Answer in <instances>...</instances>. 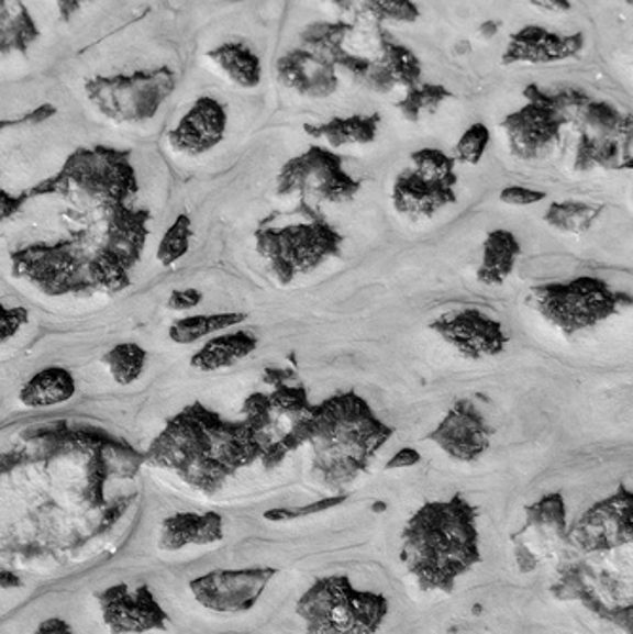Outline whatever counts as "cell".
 I'll return each mask as SVG.
<instances>
[{
    "instance_id": "cell-20",
    "label": "cell",
    "mask_w": 633,
    "mask_h": 634,
    "mask_svg": "<svg viewBox=\"0 0 633 634\" xmlns=\"http://www.w3.org/2000/svg\"><path fill=\"white\" fill-rule=\"evenodd\" d=\"M103 620L113 634H141L147 631H164L168 615L147 587L130 591L126 586L107 589L101 597Z\"/></svg>"
},
{
    "instance_id": "cell-10",
    "label": "cell",
    "mask_w": 633,
    "mask_h": 634,
    "mask_svg": "<svg viewBox=\"0 0 633 634\" xmlns=\"http://www.w3.org/2000/svg\"><path fill=\"white\" fill-rule=\"evenodd\" d=\"M174 86L176 78L169 69L137 70L134 75L92 78L86 82V93L107 119L143 122L155 119Z\"/></svg>"
},
{
    "instance_id": "cell-8",
    "label": "cell",
    "mask_w": 633,
    "mask_h": 634,
    "mask_svg": "<svg viewBox=\"0 0 633 634\" xmlns=\"http://www.w3.org/2000/svg\"><path fill=\"white\" fill-rule=\"evenodd\" d=\"M135 189L134 169L127 162V154L99 147L73 154L62 174L29 190L23 198L64 192L80 205L92 203L98 208L107 205L120 210L122 200H126Z\"/></svg>"
},
{
    "instance_id": "cell-25",
    "label": "cell",
    "mask_w": 633,
    "mask_h": 634,
    "mask_svg": "<svg viewBox=\"0 0 633 634\" xmlns=\"http://www.w3.org/2000/svg\"><path fill=\"white\" fill-rule=\"evenodd\" d=\"M223 540V516L208 513H176L163 524L160 547L166 550L184 549L185 545L218 544Z\"/></svg>"
},
{
    "instance_id": "cell-34",
    "label": "cell",
    "mask_w": 633,
    "mask_h": 634,
    "mask_svg": "<svg viewBox=\"0 0 633 634\" xmlns=\"http://www.w3.org/2000/svg\"><path fill=\"white\" fill-rule=\"evenodd\" d=\"M103 363H106L114 382L120 383V386H130L135 380H140L141 375H143L145 365H147V352L134 342L116 344L114 348L107 352Z\"/></svg>"
},
{
    "instance_id": "cell-45",
    "label": "cell",
    "mask_w": 633,
    "mask_h": 634,
    "mask_svg": "<svg viewBox=\"0 0 633 634\" xmlns=\"http://www.w3.org/2000/svg\"><path fill=\"white\" fill-rule=\"evenodd\" d=\"M531 7L552 10V12H569L570 8H573V2H569V0H533Z\"/></svg>"
},
{
    "instance_id": "cell-4",
    "label": "cell",
    "mask_w": 633,
    "mask_h": 634,
    "mask_svg": "<svg viewBox=\"0 0 633 634\" xmlns=\"http://www.w3.org/2000/svg\"><path fill=\"white\" fill-rule=\"evenodd\" d=\"M265 382L273 391H257L246 399L244 422L259 448L260 464L273 469L309 443L316 404L310 403L307 388L293 370L268 369Z\"/></svg>"
},
{
    "instance_id": "cell-42",
    "label": "cell",
    "mask_w": 633,
    "mask_h": 634,
    "mask_svg": "<svg viewBox=\"0 0 633 634\" xmlns=\"http://www.w3.org/2000/svg\"><path fill=\"white\" fill-rule=\"evenodd\" d=\"M421 460L422 456L419 451L406 446V448L398 451V453H396L395 456H392V458L387 461L385 469H387V471H392V469H406V467L417 466V464H419Z\"/></svg>"
},
{
    "instance_id": "cell-2",
    "label": "cell",
    "mask_w": 633,
    "mask_h": 634,
    "mask_svg": "<svg viewBox=\"0 0 633 634\" xmlns=\"http://www.w3.org/2000/svg\"><path fill=\"white\" fill-rule=\"evenodd\" d=\"M400 558L422 591L455 589L460 576L481 560L478 508L463 494L424 503L401 532Z\"/></svg>"
},
{
    "instance_id": "cell-17",
    "label": "cell",
    "mask_w": 633,
    "mask_h": 634,
    "mask_svg": "<svg viewBox=\"0 0 633 634\" xmlns=\"http://www.w3.org/2000/svg\"><path fill=\"white\" fill-rule=\"evenodd\" d=\"M430 331L442 336L460 356L471 362L500 356L508 344L507 333L499 321L474 308L440 315L430 323Z\"/></svg>"
},
{
    "instance_id": "cell-40",
    "label": "cell",
    "mask_w": 633,
    "mask_h": 634,
    "mask_svg": "<svg viewBox=\"0 0 633 634\" xmlns=\"http://www.w3.org/2000/svg\"><path fill=\"white\" fill-rule=\"evenodd\" d=\"M500 202L508 203V205H533V203L546 200V192L541 190L525 189V187H508V189L500 192Z\"/></svg>"
},
{
    "instance_id": "cell-41",
    "label": "cell",
    "mask_w": 633,
    "mask_h": 634,
    "mask_svg": "<svg viewBox=\"0 0 633 634\" xmlns=\"http://www.w3.org/2000/svg\"><path fill=\"white\" fill-rule=\"evenodd\" d=\"M204 299V294L200 293L195 287H187V289H176L174 293L169 294L166 307L174 312H189L192 308L200 307V302Z\"/></svg>"
},
{
    "instance_id": "cell-21",
    "label": "cell",
    "mask_w": 633,
    "mask_h": 634,
    "mask_svg": "<svg viewBox=\"0 0 633 634\" xmlns=\"http://www.w3.org/2000/svg\"><path fill=\"white\" fill-rule=\"evenodd\" d=\"M226 124L229 119L225 107L218 99H197L184 119L169 132V145L177 153L200 156L225 140Z\"/></svg>"
},
{
    "instance_id": "cell-15",
    "label": "cell",
    "mask_w": 633,
    "mask_h": 634,
    "mask_svg": "<svg viewBox=\"0 0 633 634\" xmlns=\"http://www.w3.org/2000/svg\"><path fill=\"white\" fill-rule=\"evenodd\" d=\"M552 591L557 599L580 600L593 612L614 621L632 633V604H626V586L607 571H596L585 563L565 566Z\"/></svg>"
},
{
    "instance_id": "cell-16",
    "label": "cell",
    "mask_w": 633,
    "mask_h": 634,
    "mask_svg": "<svg viewBox=\"0 0 633 634\" xmlns=\"http://www.w3.org/2000/svg\"><path fill=\"white\" fill-rule=\"evenodd\" d=\"M276 568H246V570L208 571L190 581L195 599L213 612H247L257 604L268 581L275 578Z\"/></svg>"
},
{
    "instance_id": "cell-27",
    "label": "cell",
    "mask_w": 633,
    "mask_h": 634,
    "mask_svg": "<svg viewBox=\"0 0 633 634\" xmlns=\"http://www.w3.org/2000/svg\"><path fill=\"white\" fill-rule=\"evenodd\" d=\"M77 393V382L64 367H48L29 378L20 390V401L29 409H49L67 403Z\"/></svg>"
},
{
    "instance_id": "cell-14",
    "label": "cell",
    "mask_w": 633,
    "mask_h": 634,
    "mask_svg": "<svg viewBox=\"0 0 633 634\" xmlns=\"http://www.w3.org/2000/svg\"><path fill=\"white\" fill-rule=\"evenodd\" d=\"M569 544L582 553H603L632 544L633 494L622 482L617 492L591 505L567 529Z\"/></svg>"
},
{
    "instance_id": "cell-18",
    "label": "cell",
    "mask_w": 633,
    "mask_h": 634,
    "mask_svg": "<svg viewBox=\"0 0 633 634\" xmlns=\"http://www.w3.org/2000/svg\"><path fill=\"white\" fill-rule=\"evenodd\" d=\"M492 427L484 414L468 399H460L451 407L445 419L426 440L434 441L453 460L476 461L491 446Z\"/></svg>"
},
{
    "instance_id": "cell-24",
    "label": "cell",
    "mask_w": 633,
    "mask_h": 634,
    "mask_svg": "<svg viewBox=\"0 0 633 634\" xmlns=\"http://www.w3.org/2000/svg\"><path fill=\"white\" fill-rule=\"evenodd\" d=\"M421 75L422 65L413 49L388 35L379 54L369 65L366 77L359 80V86L377 93H390L396 86L409 90L421 85Z\"/></svg>"
},
{
    "instance_id": "cell-1",
    "label": "cell",
    "mask_w": 633,
    "mask_h": 634,
    "mask_svg": "<svg viewBox=\"0 0 633 634\" xmlns=\"http://www.w3.org/2000/svg\"><path fill=\"white\" fill-rule=\"evenodd\" d=\"M148 454L210 496L240 469L259 461V448L246 422H226L204 404H192L171 420Z\"/></svg>"
},
{
    "instance_id": "cell-11",
    "label": "cell",
    "mask_w": 633,
    "mask_h": 634,
    "mask_svg": "<svg viewBox=\"0 0 633 634\" xmlns=\"http://www.w3.org/2000/svg\"><path fill=\"white\" fill-rule=\"evenodd\" d=\"M575 127L580 133L577 171L632 168V114H622L611 103L591 99Z\"/></svg>"
},
{
    "instance_id": "cell-5",
    "label": "cell",
    "mask_w": 633,
    "mask_h": 634,
    "mask_svg": "<svg viewBox=\"0 0 633 634\" xmlns=\"http://www.w3.org/2000/svg\"><path fill=\"white\" fill-rule=\"evenodd\" d=\"M343 242V234L304 200L288 213H273L255 232L257 253L281 286L338 257Z\"/></svg>"
},
{
    "instance_id": "cell-44",
    "label": "cell",
    "mask_w": 633,
    "mask_h": 634,
    "mask_svg": "<svg viewBox=\"0 0 633 634\" xmlns=\"http://www.w3.org/2000/svg\"><path fill=\"white\" fill-rule=\"evenodd\" d=\"M35 634H73L70 633L69 625L65 623L64 620H54L44 621L41 623V627L36 629Z\"/></svg>"
},
{
    "instance_id": "cell-35",
    "label": "cell",
    "mask_w": 633,
    "mask_h": 634,
    "mask_svg": "<svg viewBox=\"0 0 633 634\" xmlns=\"http://www.w3.org/2000/svg\"><path fill=\"white\" fill-rule=\"evenodd\" d=\"M451 98L453 93L445 86L419 85L415 88H409L406 98L401 99L400 103H396V109L409 122H419L424 114H434L442 103Z\"/></svg>"
},
{
    "instance_id": "cell-23",
    "label": "cell",
    "mask_w": 633,
    "mask_h": 634,
    "mask_svg": "<svg viewBox=\"0 0 633 634\" xmlns=\"http://www.w3.org/2000/svg\"><path fill=\"white\" fill-rule=\"evenodd\" d=\"M281 85L304 98L324 99L338 90L337 69L309 49L296 48L276 64Z\"/></svg>"
},
{
    "instance_id": "cell-38",
    "label": "cell",
    "mask_w": 633,
    "mask_h": 634,
    "mask_svg": "<svg viewBox=\"0 0 633 634\" xmlns=\"http://www.w3.org/2000/svg\"><path fill=\"white\" fill-rule=\"evenodd\" d=\"M346 494L333 496V498H324L318 502L309 503V505H301V508H278L268 509L263 513V516L270 521V523H286V521H296V519H303V516L316 515V513H325L330 509L338 508L341 503L346 502Z\"/></svg>"
},
{
    "instance_id": "cell-29",
    "label": "cell",
    "mask_w": 633,
    "mask_h": 634,
    "mask_svg": "<svg viewBox=\"0 0 633 634\" xmlns=\"http://www.w3.org/2000/svg\"><path fill=\"white\" fill-rule=\"evenodd\" d=\"M521 255V245L510 231H492L484 242V257L478 268V281L484 286H502Z\"/></svg>"
},
{
    "instance_id": "cell-28",
    "label": "cell",
    "mask_w": 633,
    "mask_h": 634,
    "mask_svg": "<svg viewBox=\"0 0 633 634\" xmlns=\"http://www.w3.org/2000/svg\"><path fill=\"white\" fill-rule=\"evenodd\" d=\"M380 114H356V116H333L324 124H304L303 130L310 137H322L331 147L338 148L345 145H369L374 143L379 132Z\"/></svg>"
},
{
    "instance_id": "cell-26",
    "label": "cell",
    "mask_w": 633,
    "mask_h": 634,
    "mask_svg": "<svg viewBox=\"0 0 633 634\" xmlns=\"http://www.w3.org/2000/svg\"><path fill=\"white\" fill-rule=\"evenodd\" d=\"M257 336L247 331H234L226 335L213 336L190 357V367L200 372H215V370L229 369L236 363L252 356L257 349Z\"/></svg>"
},
{
    "instance_id": "cell-9",
    "label": "cell",
    "mask_w": 633,
    "mask_h": 634,
    "mask_svg": "<svg viewBox=\"0 0 633 634\" xmlns=\"http://www.w3.org/2000/svg\"><path fill=\"white\" fill-rule=\"evenodd\" d=\"M529 300L536 312L565 336L596 327L619 314L620 308L632 304L630 294L614 293L606 281L590 276L567 283L533 287Z\"/></svg>"
},
{
    "instance_id": "cell-30",
    "label": "cell",
    "mask_w": 633,
    "mask_h": 634,
    "mask_svg": "<svg viewBox=\"0 0 633 634\" xmlns=\"http://www.w3.org/2000/svg\"><path fill=\"white\" fill-rule=\"evenodd\" d=\"M208 57L240 88L249 90L260 85L263 65L246 43H223L208 52Z\"/></svg>"
},
{
    "instance_id": "cell-13",
    "label": "cell",
    "mask_w": 633,
    "mask_h": 634,
    "mask_svg": "<svg viewBox=\"0 0 633 634\" xmlns=\"http://www.w3.org/2000/svg\"><path fill=\"white\" fill-rule=\"evenodd\" d=\"M528 521L512 536L515 560L523 574L535 570L544 558L554 557L569 547L567 505L559 492L542 496L525 508Z\"/></svg>"
},
{
    "instance_id": "cell-46",
    "label": "cell",
    "mask_w": 633,
    "mask_h": 634,
    "mask_svg": "<svg viewBox=\"0 0 633 634\" xmlns=\"http://www.w3.org/2000/svg\"><path fill=\"white\" fill-rule=\"evenodd\" d=\"M22 586V579L12 571L0 570V589H18Z\"/></svg>"
},
{
    "instance_id": "cell-6",
    "label": "cell",
    "mask_w": 633,
    "mask_h": 634,
    "mask_svg": "<svg viewBox=\"0 0 633 634\" xmlns=\"http://www.w3.org/2000/svg\"><path fill=\"white\" fill-rule=\"evenodd\" d=\"M529 103L502 120L510 153L520 160H541L562 140V130L575 124L591 98L577 88L542 90L531 85L523 91Z\"/></svg>"
},
{
    "instance_id": "cell-39",
    "label": "cell",
    "mask_w": 633,
    "mask_h": 634,
    "mask_svg": "<svg viewBox=\"0 0 633 634\" xmlns=\"http://www.w3.org/2000/svg\"><path fill=\"white\" fill-rule=\"evenodd\" d=\"M25 321H27V312L25 310H20V308L10 310L0 300V344L7 342L8 338H12Z\"/></svg>"
},
{
    "instance_id": "cell-31",
    "label": "cell",
    "mask_w": 633,
    "mask_h": 634,
    "mask_svg": "<svg viewBox=\"0 0 633 634\" xmlns=\"http://www.w3.org/2000/svg\"><path fill=\"white\" fill-rule=\"evenodd\" d=\"M337 8L351 12L358 22L385 25L387 22L413 23L419 20V7L409 0H367V2H337Z\"/></svg>"
},
{
    "instance_id": "cell-19",
    "label": "cell",
    "mask_w": 633,
    "mask_h": 634,
    "mask_svg": "<svg viewBox=\"0 0 633 634\" xmlns=\"http://www.w3.org/2000/svg\"><path fill=\"white\" fill-rule=\"evenodd\" d=\"M458 175H437L424 169H406L396 177L392 202L396 211L413 221L430 219L457 202Z\"/></svg>"
},
{
    "instance_id": "cell-33",
    "label": "cell",
    "mask_w": 633,
    "mask_h": 634,
    "mask_svg": "<svg viewBox=\"0 0 633 634\" xmlns=\"http://www.w3.org/2000/svg\"><path fill=\"white\" fill-rule=\"evenodd\" d=\"M603 210V203L596 205L585 202H554L544 213V221L556 231L585 234L590 231L591 224L598 221Z\"/></svg>"
},
{
    "instance_id": "cell-43",
    "label": "cell",
    "mask_w": 633,
    "mask_h": 634,
    "mask_svg": "<svg viewBox=\"0 0 633 634\" xmlns=\"http://www.w3.org/2000/svg\"><path fill=\"white\" fill-rule=\"evenodd\" d=\"M23 202H25L23 196L18 198V196L8 194V192L0 189V223L12 219L20 211Z\"/></svg>"
},
{
    "instance_id": "cell-3",
    "label": "cell",
    "mask_w": 633,
    "mask_h": 634,
    "mask_svg": "<svg viewBox=\"0 0 633 634\" xmlns=\"http://www.w3.org/2000/svg\"><path fill=\"white\" fill-rule=\"evenodd\" d=\"M395 427L375 416L366 399L343 391L316 404L310 427L312 474L327 488H341L366 474Z\"/></svg>"
},
{
    "instance_id": "cell-37",
    "label": "cell",
    "mask_w": 633,
    "mask_h": 634,
    "mask_svg": "<svg viewBox=\"0 0 633 634\" xmlns=\"http://www.w3.org/2000/svg\"><path fill=\"white\" fill-rule=\"evenodd\" d=\"M489 141H491V133L487 130L486 124H474V126L468 127L455 147V162L478 166L486 154Z\"/></svg>"
},
{
    "instance_id": "cell-47",
    "label": "cell",
    "mask_w": 633,
    "mask_h": 634,
    "mask_svg": "<svg viewBox=\"0 0 633 634\" xmlns=\"http://www.w3.org/2000/svg\"><path fill=\"white\" fill-rule=\"evenodd\" d=\"M500 22H486L481 23V27H479V35L484 36V38H492V36L499 33Z\"/></svg>"
},
{
    "instance_id": "cell-36",
    "label": "cell",
    "mask_w": 633,
    "mask_h": 634,
    "mask_svg": "<svg viewBox=\"0 0 633 634\" xmlns=\"http://www.w3.org/2000/svg\"><path fill=\"white\" fill-rule=\"evenodd\" d=\"M190 237H192V223L190 216L184 213L177 216L160 240L156 249L158 263L163 266L176 265L177 260H181L189 253Z\"/></svg>"
},
{
    "instance_id": "cell-32",
    "label": "cell",
    "mask_w": 633,
    "mask_h": 634,
    "mask_svg": "<svg viewBox=\"0 0 633 634\" xmlns=\"http://www.w3.org/2000/svg\"><path fill=\"white\" fill-rule=\"evenodd\" d=\"M247 320L246 314H204L187 315L181 320H176L169 327V338L176 344H192L204 336L213 335L218 331L236 327L240 323Z\"/></svg>"
},
{
    "instance_id": "cell-7",
    "label": "cell",
    "mask_w": 633,
    "mask_h": 634,
    "mask_svg": "<svg viewBox=\"0 0 633 634\" xmlns=\"http://www.w3.org/2000/svg\"><path fill=\"white\" fill-rule=\"evenodd\" d=\"M309 634H374L387 618L388 600L358 591L348 576L318 579L297 602Z\"/></svg>"
},
{
    "instance_id": "cell-22",
    "label": "cell",
    "mask_w": 633,
    "mask_h": 634,
    "mask_svg": "<svg viewBox=\"0 0 633 634\" xmlns=\"http://www.w3.org/2000/svg\"><path fill=\"white\" fill-rule=\"evenodd\" d=\"M585 46V35H557L538 25H528L510 36L507 52L502 54V65L554 64L567 57L577 56Z\"/></svg>"
},
{
    "instance_id": "cell-12",
    "label": "cell",
    "mask_w": 633,
    "mask_h": 634,
    "mask_svg": "<svg viewBox=\"0 0 633 634\" xmlns=\"http://www.w3.org/2000/svg\"><path fill=\"white\" fill-rule=\"evenodd\" d=\"M359 189L362 181L346 174L343 158L316 145L286 162L276 177V194L281 198L301 196V200L343 203L354 200Z\"/></svg>"
}]
</instances>
